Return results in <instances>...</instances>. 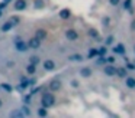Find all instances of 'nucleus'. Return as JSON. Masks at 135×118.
Returning <instances> with one entry per match:
<instances>
[{
  "mask_svg": "<svg viewBox=\"0 0 135 118\" xmlns=\"http://www.w3.org/2000/svg\"><path fill=\"white\" fill-rule=\"evenodd\" d=\"M55 104V95L52 94V92H45V94H42L41 97V106H44V108H51V106Z\"/></svg>",
  "mask_w": 135,
  "mask_h": 118,
  "instance_id": "f257e3e1",
  "label": "nucleus"
},
{
  "mask_svg": "<svg viewBox=\"0 0 135 118\" xmlns=\"http://www.w3.org/2000/svg\"><path fill=\"white\" fill-rule=\"evenodd\" d=\"M13 43H15V48H16V50H18V52H26V50H29V48H28V43L25 42V40L22 39L21 36H15Z\"/></svg>",
  "mask_w": 135,
  "mask_h": 118,
  "instance_id": "f03ea898",
  "label": "nucleus"
},
{
  "mask_svg": "<svg viewBox=\"0 0 135 118\" xmlns=\"http://www.w3.org/2000/svg\"><path fill=\"white\" fill-rule=\"evenodd\" d=\"M36 83V79L32 78V79H28V78H22L21 79V83L18 85V91H23V89H28V88H32L33 85Z\"/></svg>",
  "mask_w": 135,
  "mask_h": 118,
  "instance_id": "7ed1b4c3",
  "label": "nucleus"
},
{
  "mask_svg": "<svg viewBox=\"0 0 135 118\" xmlns=\"http://www.w3.org/2000/svg\"><path fill=\"white\" fill-rule=\"evenodd\" d=\"M41 42H42L41 39H38L36 36H33V37H31L26 43H28V48L29 49H32V50H38V49L41 48Z\"/></svg>",
  "mask_w": 135,
  "mask_h": 118,
  "instance_id": "20e7f679",
  "label": "nucleus"
},
{
  "mask_svg": "<svg viewBox=\"0 0 135 118\" xmlns=\"http://www.w3.org/2000/svg\"><path fill=\"white\" fill-rule=\"evenodd\" d=\"M64 35H65V39L70 40V42H74V40L79 39V33H77V30H74V29H67Z\"/></svg>",
  "mask_w": 135,
  "mask_h": 118,
  "instance_id": "39448f33",
  "label": "nucleus"
},
{
  "mask_svg": "<svg viewBox=\"0 0 135 118\" xmlns=\"http://www.w3.org/2000/svg\"><path fill=\"white\" fill-rule=\"evenodd\" d=\"M48 88H50L51 92H57L61 89V81L60 79H52L50 83H48Z\"/></svg>",
  "mask_w": 135,
  "mask_h": 118,
  "instance_id": "423d86ee",
  "label": "nucleus"
},
{
  "mask_svg": "<svg viewBox=\"0 0 135 118\" xmlns=\"http://www.w3.org/2000/svg\"><path fill=\"white\" fill-rule=\"evenodd\" d=\"M42 66H44V69L47 72H51L55 69V60L54 59H45L44 62H42Z\"/></svg>",
  "mask_w": 135,
  "mask_h": 118,
  "instance_id": "0eeeda50",
  "label": "nucleus"
},
{
  "mask_svg": "<svg viewBox=\"0 0 135 118\" xmlns=\"http://www.w3.org/2000/svg\"><path fill=\"white\" fill-rule=\"evenodd\" d=\"M13 7H15L16 12H23L25 9L28 7V2L26 0H16L15 4H13Z\"/></svg>",
  "mask_w": 135,
  "mask_h": 118,
  "instance_id": "6e6552de",
  "label": "nucleus"
},
{
  "mask_svg": "<svg viewBox=\"0 0 135 118\" xmlns=\"http://www.w3.org/2000/svg\"><path fill=\"white\" fill-rule=\"evenodd\" d=\"M103 72H105L108 76H113V75H116V68H115V66H112V63H110L109 66H105Z\"/></svg>",
  "mask_w": 135,
  "mask_h": 118,
  "instance_id": "1a4fd4ad",
  "label": "nucleus"
},
{
  "mask_svg": "<svg viewBox=\"0 0 135 118\" xmlns=\"http://www.w3.org/2000/svg\"><path fill=\"white\" fill-rule=\"evenodd\" d=\"M89 36H90L91 39H94V40H100V35H99V32H97L94 27L89 29Z\"/></svg>",
  "mask_w": 135,
  "mask_h": 118,
  "instance_id": "9d476101",
  "label": "nucleus"
},
{
  "mask_svg": "<svg viewBox=\"0 0 135 118\" xmlns=\"http://www.w3.org/2000/svg\"><path fill=\"white\" fill-rule=\"evenodd\" d=\"M25 71H26V74L28 75H35V72H36V65H33V63H28L26 65V68H25Z\"/></svg>",
  "mask_w": 135,
  "mask_h": 118,
  "instance_id": "9b49d317",
  "label": "nucleus"
},
{
  "mask_svg": "<svg viewBox=\"0 0 135 118\" xmlns=\"http://www.w3.org/2000/svg\"><path fill=\"white\" fill-rule=\"evenodd\" d=\"M15 27V26H13V23L10 22V20H7V22H4L3 25H2V32H9V30H12V29Z\"/></svg>",
  "mask_w": 135,
  "mask_h": 118,
  "instance_id": "f8f14e48",
  "label": "nucleus"
},
{
  "mask_svg": "<svg viewBox=\"0 0 135 118\" xmlns=\"http://www.w3.org/2000/svg\"><path fill=\"white\" fill-rule=\"evenodd\" d=\"M35 36L38 37V39L44 40V39H47L48 33H47V30H45V29H38V30H36V33H35Z\"/></svg>",
  "mask_w": 135,
  "mask_h": 118,
  "instance_id": "ddd939ff",
  "label": "nucleus"
},
{
  "mask_svg": "<svg viewBox=\"0 0 135 118\" xmlns=\"http://www.w3.org/2000/svg\"><path fill=\"white\" fill-rule=\"evenodd\" d=\"M125 83H126V86H128V88L134 89V88H135V78L126 76V78H125Z\"/></svg>",
  "mask_w": 135,
  "mask_h": 118,
  "instance_id": "4468645a",
  "label": "nucleus"
},
{
  "mask_svg": "<svg viewBox=\"0 0 135 118\" xmlns=\"http://www.w3.org/2000/svg\"><path fill=\"white\" fill-rule=\"evenodd\" d=\"M71 16V10L70 9H62V10H60V17L61 19H68V17Z\"/></svg>",
  "mask_w": 135,
  "mask_h": 118,
  "instance_id": "2eb2a0df",
  "label": "nucleus"
},
{
  "mask_svg": "<svg viewBox=\"0 0 135 118\" xmlns=\"http://www.w3.org/2000/svg\"><path fill=\"white\" fill-rule=\"evenodd\" d=\"M83 59H84V58L79 53H74V55H70V56H68V60H71V62H81Z\"/></svg>",
  "mask_w": 135,
  "mask_h": 118,
  "instance_id": "dca6fc26",
  "label": "nucleus"
},
{
  "mask_svg": "<svg viewBox=\"0 0 135 118\" xmlns=\"http://www.w3.org/2000/svg\"><path fill=\"white\" fill-rule=\"evenodd\" d=\"M112 50H113L115 53H119V55H123V53H125V48H123L122 43H119V45L113 46V49H112Z\"/></svg>",
  "mask_w": 135,
  "mask_h": 118,
  "instance_id": "f3484780",
  "label": "nucleus"
},
{
  "mask_svg": "<svg viewBox=\"0 0 135 118\" xmlns=\"http://www.w3.org/2000/svg\"><path fill=\"white\" fill-rule=\"evenodd\" d=\"M80 75H81L83 78L91 76V69L90 68H81V69H80Z\"/></svg>",
  "mask_w": 135,
  "mask_h": 118,
  "instance_id": "a211bd4d",
  "label": "nucleus"
},
{
  "mask_svg": "<svg viewBox=\"0 0 135 118\" xmlns=\"http://www.w3.org/2000/svg\"><path fill=\"white\" fill-rule=\"evenodd\" d=\"M0 89H3V91H6V92H12L13 91V86L10 85V83H7V82H3V83H0Z\"/></svg>",
  "mask_w": 135,
  "mask_h": 118,
  "instance_id": "6ab92c4d",
  "label": "nucleus"
},
{
  "mask_svg": "<svg viewBox=\"0 0 135 118\" xmlns=\"http://www.w3.org/2000/svg\"><path fill=\"white\" fill-rule=\"evenodd\" d=\"M126 74H128V71H126L125 68L116 69V75H118V76H120V78H126Z\"/></svg>",
  "mask_w": 135,
  "mask_h": 118,
  "instance_id": "aec40b11",
  "label": "nucleus"
},
{
  "mask_svg": "<svg viewBox=\"0 0 135 118\" xmlns=\"http://www.w3.org/2000/svg\"><path fill=\"white\" fill-rule=\"evenodd\" d=\"M36 114H38L39 117H47V115H48V111H47V108H44V106H39Z\"/></svg>",
  "mask_w": 135,
  "mask_h": 118,
  "instance_id": "412c9836",
  "label": "nucleus"
},
{
  "mask_svg": "<svg viewBox=\"0 0 135 118\" xmlns=\"http://www.w3.org/2000/svg\"><path fill=\"white\" fill-rule=\"evenodd\" d=\"M10 117H25L23 111H21V109H15V111L10 112Z\"/></svg>",
  "mask_w": 135,
  "mask_h": 118,
  "instance_id": "4be33fe9",
  "label": "nucleus"
},
{
  "mask_svg": "<svg viewBox=\"0 0 135 118\" xmlns=\"http://www.w3.org/2000/svg\"><path fill=\"white\" fill-rule=\"evenodd\" d=\"M29 62H31V63H33V65H38V63L41 62V58L36 56V55H33V56H31V58H29Z\"/></svg>",
  "mask_w": 135,
  "mask_h": 118,
  "instance_id": "5701e85b",
  "label": "nucleus"
},
{
  "mask_svg": "<svg viewBox=\"0 0 135 118\" xmlns=\"http://www.w3.org/2000/svg\"><path fill=\"white\" fill-rule=\"evenodd\" d=\"M106 52H108V48H106V46H102V48L97 49V55H100V56H105Z\"/></svg>",
  "mask_w": 135,
  "mask_h": 118,
  "instance_id": "b1692460",
  "label": "nucleus"
},
{
  "mask_svg": "<svg viewBox=\"0 0 135 118\" xmlns=\"http://www.w3.org/2000/svg\"><path fill=\"white\" fill-rule=\"evenodd\" d=\"M33 7L35 9H42L44 7V2H42V0H35V2H33Z\"/></svg>",
  "mask_w": 135,
  "mask_h": 118,
  "instance_id": "393cba45",
  "label": "nucleus"
},
{
  "mask_svg": "<svg viewBox=\"0 0 135 118\" xmlns=\"http://www.w3.org/2000/svg\"><path fill=\"white\" fill-rule=\"evenodd\" d=\"M89 58H94V56H97V49H94V48H91L90 50H89V55H87Z\"/></svg>",
  "mask_w": 135,
  "mask_h": 118,
  "instance_id": "a878e982",
  "label": "nucleus"
},
{
  "mask_svg": "<svg viewBox=\"0 0 135 118\" xmlns=\"http://www.w3.org/2000/svg\"><path fill=\"white\" fill-rule=\"evenodd\" d=\"M31 101H32V94H28L23 97V102L25 104H31Z\"/></svg>",
  "mask_w": 135,
  "mask_h": 118,
  "instance_id": "bb28decb",
  "label": "nucleus"
},
{
  "mask_svg": "<svg viewBox=\"0 0 135 118\" xmlns=\"http://www.w3.org/2000/svg\"><path fill=\"white\" fill-rule=\"evenodd\" d=\"M19 20H21V19H19L18 16H13V17H10V22L13 23V26H16V25H18V23H19Z\"/></svg>",
  "mask_w": 135,
  "mask_h": 118,
  "instance_id": "cd10ccee",
  "label": "nucleus"
},
{
  "mask_svg": "<svg viewBox=\"0 0 135 118\" xmlns=\"http://www.w3.org/2000/svg\"><path fill=\"white\" fill-rule=\"evenodd\" d=\"M105 62H106V58H105V56H100L99 59L96 60V63H97V65H102V63H105Z\"/></svg>",
  "mask_w": 135,
  "mask_h": 118,
  "instance_id": "c85d7f7f",
  "label": "nucleus"
},
{
  "mask_svg": "<svg viewBox=\"0 0 135 118\" xmlns=\"http://www.w3.org/2000/svg\"><path fill=\"white\" fill-rule=\"evenodd\" d=\"M109 3H110L112 6H118L120 3V0H109Z\"/></svg>",
  "mask_w": 135,
  "mask_h": 118,
  "instance_id": "c756f323",
  "label": "nucleus"
},
{
  "mask_svg": "<svg viewBox=\"0 0 135 118\" xmlns=\"http://www.w3.org/2000/svg\"><path fill=\"white\" fill-rule=\"evenodd\" d=\"M7 4H9V3L2 2V3H0V10H3V9H6V7H7Z\"/></svg>",
  "mask_w": 135,
  "mask_h": 118,
  "instance_id": "7c9ffc66",
  "label": "nucleus"
},
{
  "mask_svg": "<svg viewBox=\"0 0 135 118\" xmlns=\"http://www.w3.org/2000/svg\"><path fill=\"white\" fill-rule=\"evenodd\" d=\"M71 86H73V88H77V86H79V81L73 79V81H71Z\"/></svg>",
  "mask_w": 135,
  "mask_h": 118,
  "instance_id": "2f4dec72",
  "label": "nucleus"
},
{
  "mask_svg": "<svg viewBox=\"0 0 135 118\" xmlns=\"http://www.w3.org/2000/svg\"><path fill=\"white\" fill-rule=\"evenodd\" d=\"M123 7H125V10H126V9H129V7H131V0H126V2H125V4H123Z\"/></svg>",
  "mask_w": 135,
  "mask_h": 118,
  "instance_id": "473e14b6",
  "label": "nucleus"
},
{
  "mask_svg": "<svg viewBox=\"0 0 135 118\" xmlns=\"http://www.w3.org/2000/svg\"><path fill=\"white\" fill-rule=\"evenodd\" d=\"M41 89H42V86H38V88H35L32 92H31V94H32V95H35V94H38V92L41 91Z\"/></svg>",
  "mask_w": 135,
  "mask_h": 118,
  "instance_id": "72a5a7b5",
  "label": "nucleus"
},
{
  "mask_svg": "<svg viewBox=\"0 0 135 118\" xmlns=\"http://www.w3.org/2000/svg\"><path fill=\"white\" fill-rule=\"evenodd\" d=\"M112 42H113V36H109L108 39H106V45H110Z\"/></svg>",
  "mask_w": 135,
  "mask_h": 118,
  "instance_id": "f704fd0d",
  "label": "nucleus"
},
{
  "mask_svg": "<svg viewBox=\"0 0 135 118\" xmlns=\"http://www.w3.org/2000/svg\"><path fill=\"white\" fill-rule=\"evenodd\" d=\"M106 62H109V63H113V62H115V58H113V56H109V58H106Z\"/></svg>",
  "mask_w": 135,
  "mask_h": 118,
  "instance_id": "c9c22d12",
  "label": "nucleus"
},
{
  "mask_svg": "<svg viewBox=\"0 0 135 118\" xmlns=\"http://www.w3.org/2000/svg\"><path fill=\"white\" fill-rule=\"evenodd\" d=\"M132 29H134V30H135V20H134V22H132Z\"/></svg>",
  "mask_w": 135,
  "mask_h": 118,
  "instance_id": "e433bc0d",
  "label": "nucleus"
},
{
  "mask_svg": "<svg viewBox=\"0 0 135 118\" xmlns=\"http://www.w3.org/2000/svg\"><path fill=\"white\" fill-rule=\"evenodd\" d=\"M2 106H3V101L0 99V108H2Z\"/></svg>",
  "mask_w": 135,
  "mask_h": 118,
  "instance_id": "4c0bfd02",
  "label": "nucleus"
},
{
  "mask_svg": "<svg viewBox=\"0 0 135 118\" xmlns=\"http://www.w3.org/2000/svg\"><path fill=\"white\" fill-rule=\"evenodd\" d=\"M3 2H6V3H10V2H12V0H3Z\"/></svg>",
  "mask_w": 135,
  "mask_h": 118,
  "instance_id": "58836bf2",
  "label": "nucleus"
},
{
  "mask_svg": "<svg viewBox=\"0 0 135 118\" xmlns=\"http://www.w3.org/2000/svg\"><path fill=\"white\" fill-rule=\"evenodd\" d=\"M0 17H2V10H0Z\"/></svg>",
  "mask_w": 135,
  "mask_h": 118,
  "instance_id": "ea45409f",
  "label": "nucleus"
},
{
  "mask_svg": "<svg viewBox=\"0 0 135 118\" xmlns=\"http://www.w3.org/2000/svg\"><path fill=\"white\" fill-rule=\"evenodd\" d=\"M134 52H135V48H134Z\"/></svg>",
  "mask_w": 135,
  "mask_h": 118,
  "instance_id": "a19ab883",
  "label": "nucleus"
}]
</instances>
